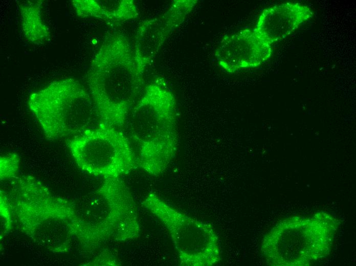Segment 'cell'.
Wrapping results in <instances>:
<instances>
[{"label":"cell","instance_id":"cell-1","mask_svg":"<svg viewBox=\"0 0 356 266\" xmlns=\"http://www.w3.org/2000/svg\"><path fill=\"white\" fill-rule=\"evenodd\" d=\"M6 198L12 216L18 220L23 232L37 245L55 254L68 253L74 239L92 250L88 228L76 207L52 193L40 180L30 175L7 180Z\"/></svg>","mask_w":356,"mask_h":266},{"label":"cell","instance_id":"cell-2","mask_svg":"<svg viewBox=\"0 0 356 266\" xmlns=\"http://www.w3.org/2000/svg\"><path fill=\"white\" fill-rule=\"evenodd\" d=\"M144 72L126 36L117 33L105 39L87 75L100 122L122 130L142 91Z\"/></svg>","mask_w":356,"mask_h":266},{"label":"cell","instance_id":"cell-3","mask_svg":"<svg viewBox=\"0 0 356 266\" xmlns=\"http://www.w3.org/2000/svg\"><path fill=\"white\" fill-rule=\"evenodd\" d=\"M164 84L158 78L147 85L128 116L129 134L138 150V165L153 176L165 170L177 144L176 102Z\"/></svg>","mask_w":356,"mask_h":266},{"label":"cell","instance_id":"cell-4","mask_svg":"<svg viewBox=\"0 0 356 266\" xmlns=\"http://www.w3.org/2000/svg\"><path fill=\"white\" fill-rule=\"evenodd\" d=\"M28 103L50 140L79 135L99 120L91 95L75 79L50 83L31 94Z\"/></svg>","mask_w":356,"mask_h":266},{"label":"cell","instance_id":"cell-5","mask_svg":"<svg viewBox=\"0 0 356 266\" xmlns=\"http://www.w3.org/2000/svg\"><path fill=\"white\" fill-rule=\"evenodd\" d=\"M104 179L98 189L82 198L77 209L89 229L94 249L109 240L136 239L141 231L129 188L121 177Z\"/></svg>","mask_w":356,"mask_h":266},{"label":"cell","instance_id":"cell-6","mask_svg":"<svg viewBox=\"0 0 356 266\" xmlns=\"http://www.w3.org/2000/svg\"><path fill=\"white\" fill-rule=\"evenodd\" d=\"M142 204L168 230L180 265L212 266L221 260L218 237L210 224L176 210L153 192Z\"/></svg>","mask_w":356,"mask_h":266},{"label":"cell","instance_id":"cell-7","mask_svg":"<svg viewBox=\"0 0 356 266\" xmlns=\"http://www.w3.org/2000/svg\"><path fill=\"white\" fill-rule=\"evenodd\" d=\"M66 145L78 167L93 175L121 177L138 166L122 130L103 123L74 136Z\"/></svg>","mask_w":356,"mask_h":266},{"label":"cell","instance_id":"cell-8","mask_svg":"<svg viewBox=\"0 0 356 266\" xmlns=\"http://www.w3.org/2000/svg\"><path fill=\"white\" fill-rule=\"evenodd\" d=\"M197 3L196 0L174 1L165 13L141 24L134 51L141 70L144 71L168 36L184 21Z\"/></svg>","mask_w":356,"mask_h":266},{"label":"cell","instance_id":"cell-9","mask_svg":"<svg viewBox=\"0 0 356 266\" xmlns=\"http://www.w3.org/2000/svg\"><path fill=\"white\" fill-rule=\"evenodd\" d=\"M272 45L259 37L253 29H244L225 36L215 50L218 65L229 73L256 68L272 54Z\"/></svg>","mask_w":356,"mask_h":266},{"label":"cell","instance_id":"cell-10","mask_svg":"<svg viewBox=\"0 0 356 266\" xmlns=\"http://www.w3.org/2000/svg\"><path fill=\"white\" fill-rule=\"evenodd\" d=\"M313 15L311 8L305 4L281 3L264 9L253 29L259 37L272 45L291 35Z\"/></svg>","mask_w":356,"mask_h":266},{"label":"cell","instance_id":"cell-11","mask_svg":"<svg viewBox=\"0 0 356 266\" xmlns=\"http://www.w3.org/2000/svg\"><path fill=\"white\" fill-rule=\"evenodd\" d=\"M1 181L7 180L15 176L19 166V158L16 153H10L1 158Z\"/></svg>","mask_w":356,"mask_h":266},{"label":"cell","instance_id":"cell-12","mask_svg":"<svg viewBox=\"0 0 356 266\" xmlns=\"http://www.w3.org/2000/svg\"><path fill=\"white\" fill-rule=\"evenodd\" d=\"M1 216L3 227V231L5 233L11 230L12 223V216L8 203L3 195L1 193Z\"/></svg>","mask_w":356,"mask_h":266},{"label":"cell","instance_id":"cell-13","mask_svg":"<svg viewBox=\"0 0 356 266\" xmlns=\"http://www.w3.org/2000/svg\"><path fill=\"white\" fill-rule=\"evenodd\" d=\"M101 257L99 256L91 265H118V263L113 255H108L106 258H104V255Z\"/></svg>","mask_w":356,"mask_h":266}]
</instances>
